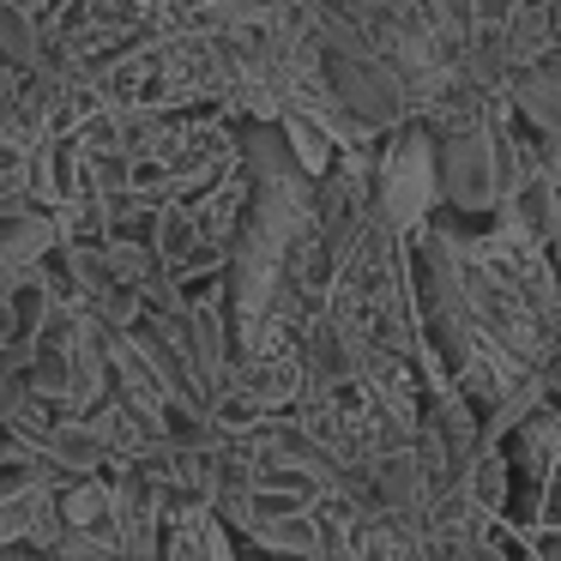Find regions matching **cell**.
I'll list each match as a JSON object with an SVG mask.
<instances>
[{"label": "cell", "mask_w": 561, "mask_h": 561, "mask_svg": "<svg viewBox=\"0 0 561 561\" xmlns=\"http://www.w3.org/2000/svg\"><path fill=\"white\" fill-rule=\"evenodd\" d=\"M368 211L380 230L411 242L428 218L440 211L435 187V134L423 122H399L375 139V163H368Z\"/></svg>", "instance_id": "obj_1"}, {"label": "cell", "mask_w": 561, "mask_h": 561, "mask_svg": "<svg viewBox=\"0 0 561 561\" xmlns=\"http://www.w3.org/2000/svg\"><path fill=\"white\" fill-rule=\"evenodd\" d=\"M435 187H440L453 218H489L507 199L501 194L495 127L477 122V127H459V134H440L435 139Z\"/></svg>", "instance_id": "obj_2"}, {"label": "cell", "mask_w": 561, "mask_h": 561, "mask_svg": "<svg viewBox=\"0 0 561 561\" xmlns=\"http://www.w3.org/2000/svg\"><path fill=\"white\" fill-rule=\"evenodd\" d=\"M236 537H248L260 556H290V561H302L308 549L320 543V525H314V513H266V519H248Z\"/></svg>", "instance_id": "obj_3"}, {"label": "cell", "mask_w": 561, "mask_h": 561, "mask_svg": "<svg viewBox=\"0 0 561 561\" xmlns=\"http://www.w3.org/2000/svg\"><path fill=\"white\" fill-rule=\"evenodd\" d=\"M55 513H61L67 531H91V525L110 519V483H103V471L61 477V483H55Z\"/></svg>", "instance_id": "obj_4"}, {"label": "cell", "mask_w": 561, "mask_h": 561, "mask_svg": "<svg viewBox=\"0 0 561 561\" xmlns=\"http://www.w3.org/2000/svg\"><path fill=\"white\" fill-rule=\"evenodd\" d=\"M525 0H471V25H483V31H501L513 13H519Z\"/></svg>", "instance_id": "obj_5"}, {"label": "cell", "mask_w": 561, "mask_h": 561, "mask_svg": "<svg viewBox=\"0 0 561 561\" xmlns=\"http://www.w3.org/2000/svg\"><path fill=\"white\" fill-rule=\"evenodd\" d=\"M543 13H549V37H556V49H561V0H549Z\"/></svg>", "instance_id": "obj_6"}, {"label": "cell", "mask_w": 561, "mask_h": 561, "mask_svg": "<svg viewBox=\"0 0 561 561\" xmlns=\"http://www.w3.org/2000/svg\"><path fill=\"white\" fill-rule=\"evenodd\" d=\"M7 459H13V447H7V435H0V465H7Z\"/></svg>", "instance_id": "obj_7"}]
</instances>
